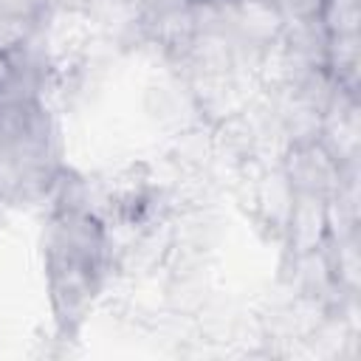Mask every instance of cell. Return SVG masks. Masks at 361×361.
Wrapping results in <instances>:
<instances>
[{"label":"cell","mask_w":361,"mask_h":361,"mask_svg":"<svg viewBox=\"0 0 361 361\" xmlns=\"http://www.w3.org/2000/svg\"><path fill=\"white\" fill-rule=\"evenodd\" d=\"M322 23L330 34H358L361 0H322Z\"/></svg>","instance_id":"ba28073f"},{"label":"cell","mask_w":361,"mask_h":361,"mask_svg":"<svg viewBox=\"0 0 361 361\" xmlns=\"http://www.w3.org/2000/svg\"><path fill=\"white\" fill-rule=\"evenodd\" d=\"M85 14L90 20L99 23V28H104L113 37H133L135 31L144 37L141 28V3L135 0H90V6L85 8Z\"/></svg>","instance_id":"52a82bcc"},{"label":"cell","mask_w":361,"mask_h":361,"mask_svg":"<svg viewBox=\"0 0 361 361\" xmlns=\"http://www.w3.org/2000/svg\"><path fill=\"white\" fill-rule=\"evenodd\" d=\"M279 39L296 54L302 56L307 65L313 68H324V56H327V42H330V31L324 28L322 17H302V20H282V31Z\"/></svg>","instance_id":"5b68a950"},{"label":"cell","mask_w":361,"mask_h":361,"mask_svg":"<svg viewBox=\"0 0 361 361\" xmlns=\"http://www.w3.org/2000/svg\"><path fill=\"white\" fill-rule=\"evenodd\" d=\"M282 237L288 240V251L293 257L322 248L327 240V200L293 192Z\"/></svg>","instance_id":"277c9868"},{"label":"cell","mask_w":361,"mask_h":361,"mask_svg":"<svg viewBox=\"0 0 361 361\" xmlns=\"http://www.w3.org/2000/svg\"><path fill=\"white\" fill-rule=\"evenodd\" d=\"M104 231L85 212H65L51 234V285L59 313L73 316L99 290Z\"/></svg>","instance_id":"6da1fadb"},{"label":"cell","mask_w":361,"mask_h":361,"mask_svg":"<svg viewBox=\"0 0 361 361\" xmlns=\"http://www.w3.org/2000/svg\"><path fill=\"white\" fill-rule=\"evenodd\" d=\"M135 3H147V0H135Z\"/></svg>","instance_id":"5bb4252c"},{"label":"cell","mask_w":361,"mask_h":361,"mask_svg":"<svg viewBox=\"0 0 361 361\" xmlns=\"http://www.w3.org/2000/svg\"><path fill=\"white\" fill-rule=\"evenodd\" d=\"M279 169L285 172L290 189L302 195H316V197L330 200L341 186V164L330 158V152L319 141L288 147Z\"/></svg>","instance_id":"7a4b0ae2"},{"label":"cell","mask_w":361,"mask_h":361,"mask_svg":"<svg viewBox=\"0 0 361 361\" xmlns=\"http://www.w3.org/2000/svg\"><path fill=\"white\" fill-rule=\"evenodd\" d=\"M51 6H59V8H71V11H85L90 6V0H51Z\"/></svg>","instance_id":"7c38bea8"},{"label":"cell","mask_w":361,"mask_h":361,"mask_svg":"<svg viewBox=\"0 0 361 361\" xmlns=\"http://www.w3.org/2000/svg\"><path fill=\"white\" fill-rule=\"evenodd\" d=\"M39 31V20H28L23 14H11L0 8V54H11L23 48Z\"/></svg>","instance_id":"9c48e42d"},{"label":"cell","mask_w":361,"mask_h":361,"mask_svg":"<svg viewBox=\"0 0 361 361\" xmlns=\"http://www.w3.org/2000/svg\"><path fill=\"white\" fill-rule=\"evenodd\" d=\"M327 73L336 79L338 87L358 93V76H361V37L358 34H330L327 56H324Z\"/></svg>","instance_id":"8992f818"},{"label":"cell","mask_w":361,"mask_h":361,"mask_svg":"<svg viewBox=\"0 0 361 361\" xmlns=\"http://www.w3.org/2000/svg\"><path fill=\"white\" fill-rule=\"evenodd\" d=\"M8 79H11V59H8V54H0V90L6 87Z\"/></svg>","instance_id":"4fadbf2b"},{"label":"cell","mask_w":361,"mask_h":361,"mask_svg":"<svg viewBox=\"0 0 361 361\" xmlns=\"http://www.w3.org/2000/svg\"><path fill=\"white\" fill-rule=\"evenodd\" d=\"M319 144L336 158L338 164L358 161L361 149V110H358V93H350L338 87L322 116V135Z\"/></svg>","instance_id":"3957f363"},{"label":"cell","mask_w":361,"mask_h":361,"mask_svg":"<svg viewBox=\"0 0 361 361\" xmlns=\"http://www.w3.org/2000/svg\"><path fill=\"white\" fill-rule=\"evenodd\" d=\"M282 20H302V17H319L322 0H268Z\"/></svg>","instance_id":"30bf717a"},{"label":"cell","mask_w":361,"mask_h":361,"mask_svg":"<svg viewBox=\"0 0 361 361\" xmlns=\"http://www.w3.org/2000/svg\"><path fill=\"white\" fill-rule=\"evenodd\" d=\"M0 8L42 23V17H45L48 8H51V0H0Z\"/></svg>","instance_id":"8fae6325"}]
</instances>
